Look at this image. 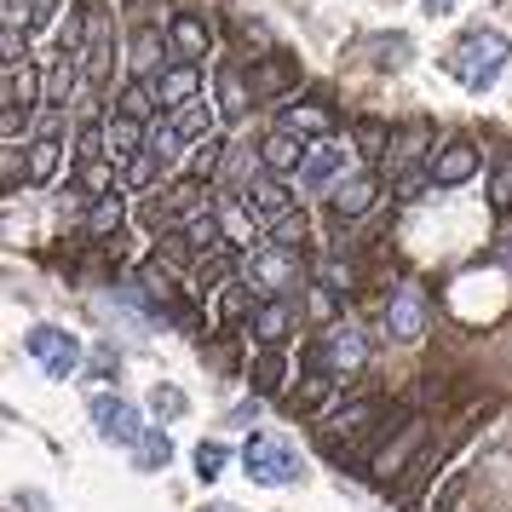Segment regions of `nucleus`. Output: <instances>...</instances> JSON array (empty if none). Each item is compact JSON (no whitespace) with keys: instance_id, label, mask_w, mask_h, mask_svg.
I'll list each match as a JSON object with an SVG mask.
<instances>
[{"instance_id":"f257e3e1","label":"nucleus","mask_w":512,"mask_h":512,"mask_svg":"<svg viewBox=\"0 0 512 512\" xmlns=\"http://www.w3.org/2000/svg\"><path fill=\"white\" fill-rule=\"evenodd\" d=\"M507 64H512V41L501 35V29H466L461 41L449 47V58H443V70L455 75L466 93H484V87H495Z\"/></svg>"},{"instance_id":"f03ea898","label":"nucleus","mask_w":512,"mask_h":512,"mask_svg":"<svg viewBox=\"0 0 512 512\" xmlns=\"http://www.w3.org/2000/svg\"><path fill=\"white\" fill-rule=\"evenodd\" d=\"M311 369L323 374V380H340V374H363L369 369V334L357 323H328L323 340L311 346Z\"/></svg>"},{"instance_id":"7ed1b4c3","label":"nucleus","mask_w":512,"mask_h":512,"mask_svg":"<svg viewBox=\"0 0 512 512\" xmlns=\"http://www.w3.org/2000/svg\"><path fill=\"white\" fill-rule=\"evenodd\" d=\"M242 472L254 478V484H294L300 478V455H294V443L277 438V432H254L248 449H242Z\"/></svg>"},{"instance_id":"20e7f679","label":"nucleus","mask_w":512,"mask_h":512,"mask_svg":"<svg viewBox=\"0 0 512 512\" xmlns=\"http://www.w3.org/2000/svg\"><path fill=\"white\" fill-rule=\"evenodd\" d=\"M24 351L52 374V380H75V374H81V340H75L70 328H29Z\"/></svg>"},{"instance_id":"39448f33","label":"nucleus","mask_w":512,"mask_h":512,"mask_svg":"<svg viewBox=\"0 0 512 512\" xmlns=\"http://www.w3.org/2000/svg\"><path fill=\"white\" fill-rule=\"evenodd\" d=\"M300 277H305L300 248H282V242H271V248H259V254L248 259V288H265V294H288Z\"/></svg>"},{"instance_id":"423d86ee","label":"nucleus","mask_w":512,"mask_h":512,"mask_svg":"<svg viewBox=\"0 0 512 512\" xmlns=\"http://www.w3.org/2000/svg\"><path fill=\"white\" fill-rule=\"evenodd\" d=\"M93 426H98V438L104 443H121V449H139L144 432H150V426L139 420V409L121 403V397H110V392L93 397Z\"/></svg>"},{"instance_id":"0eeeda50","label":"nucleus","mask_w":512,"mask_h":512,"mask_svg":"<svg viewBox=\"0 0 512 512\" xmlns=\"http://www.w3.org/2000/svg\"><path fill=\"white\" fill-rule=\"evenodd\" d=\"M386 328H392L397 340H420L426 328H432V305L420 294L415 282H397L392 300H386Z\"/></svg>"},{"instance_id":"6e6552de","label":"nucleus","mask_w":512,"mask_h":512,"mask_svg":"<svg viewBox=\"0 0 512 512\" xmlns=\"http://www.w3.org/2000/svg\"><path fill=\"white\" fill-rule=\"evenodd\" d=\"M374 420H380V397H357V403H346V409H334L323 426V443L340 455V443H357L363 432H369Z\"/></svg>"},{"instance_id":"1a4fd4ad","label":"nucleus","mask_w":512,"mask_h":512,"mask_svg":"<svg viewBox=\"0 0 512 512\" xmlns=\"http://www.w3.org/2000/svg\"><path fill=\"white\" fill-rule=\"evenodd\" d=\"M98 144H104V156H110V162H127L133 150H144V144H150V133H144L139 116L110 110V116H104V127H98Z\"/></svg>"},{"instance_id":"9d476101","label":"nucleus","mask_w":512,"mask_h":512,"mask_svg":"<svg viewBox=\"0 0 512 512\" xmlns=\"http://www.w3.org/2000/svg\"><path fill=\"white\" fill-rule=\"evenodd\" d=\"M236 202L254 213V219H277V225L294 213V196H288V185H282V179H248Z\"/></svg>"},{"instance_id":"9b49d317","label":"nucleus","mask_w":512,"mask_h":512,"mask_svg":"<svg viewBox=\"0 0 512 512\" xmlns=\"http://www.w3.org/2000/svg\"><path fill=\"white\" fill-rule=\"evenodd\" d=\"M150 93H156L162 110H185V104H196V93H202V70H196V64H173V70H162L150 81Z\"/></svg>"},{"instance_id":"f8f14e48","label":"nucleus","mask_w":512,"mask_h":512,"mask_svg":"<svg viewBox=\"0 0 512 512\" xmlns=\"http://www.w3.org/2000/svg\"><path fill=\"white\" fill-rule=\"evenodd\" d=\"M58 156H64V127H58V116H47L35 144H29V185H47L58 173Z\"/></svg>"},{"instance_id":"ddd939ff","label":"nucleus","mask_w":512,"mask_h":512,"mask_svg":"<svg viewBox=\"0 0 512 512\" xmlns=\"http://www.w3.org/2000/svg\"><path fill=\"white\" fill-rule=\"evenodd\" d=\"M35 87H41V75L29 70V64H24V70H18V64H6V121H0V127H6V139H18V110L29 116Z\"/></svg>"},{"instance_id":"4468645a","label":"nucleus","mask_w":512,"mask_h":512,"mask_svg":"<svg viewBox=\"0 0 512 512\" xmlns=\"http://www.w3.org/2000/svg\"><path fill=\"white\" fill-rule=\"evenodd\" d=\"M374 173L369 167H357V173H346V179H334V213L340 219H357V213H369L374 208Z\"/></svg>"},{"instance_id":"2eb2a0df","label":"nucleus","mask_w":512,"mask_h":512,"mask_svg":"<svg viewBox=\"0 0 512 512\" xmlns=\"http://www.w3.org/2000/svg\"><path fill=\"white\" fill-rule=\"evenodd\" d=\"M420 443H426V420H409V426H403V438L386 443V449L374 455V478H386V484H392V478H403V461L415 455Z\"/></svg>"},{"instance_id":"dca6fc26","label":"nucleus","mask_w":512,"mask_h":512,"mask_svg":"<svg viewBox=\"0 0 512 512\" xmlns=\"http://www.w3.org/2000/svg\"><path fill=\"white\" fill-rule=\"evenodd\" d=\"M472 173H478V150H472V144H443L438 156H432V179H438L443 190L449 185H466V179H472Z\"/></svg>"},{"instance_id":"f3484780","label":"nucleus","mask_w":512,"mask_h":512,"mask_svg":"<svg viewBox=\"0 0 512 512\" xmlns=\"http://www.w3.org/2000/svg\"><path fill=\"white\" fill-rule=\"evenodd\" d=\"M305 150H311V144H300V133L277 127L271 139L259 144V162L271 167V173H300V167H305Z\"/></svg>"},{"instance_id":"a211bd4d","label":"nucleus","mask_w":512,"mask_h":512,"mask_svg":"<svg viewBox=\"0 0 512 512\" xmlns=\"http://www.w3.org/2000/svg\"><path fill=\"white\" fill-rule=\"evenodd\" d=\"M300 179H305L311 190L328 185V179H346V144H311V150H305Z\"/></svg>"},{"instance_id":"6ab92c4d","label":"nucleus","mask_w":512,"mask_h":512,"mask_svg":"<svg viewBox=\"0 0 512 512\" xmlns=\"http://www.w3.org/2000/svg\"><path fill=\"white\" fill-rule=\"evenodd\" d=\"M288 328H294V305L282 300V294H271V300L254 311V340H259V346H282V340H288Z\"/></svg>"},{"instance_id":"aec40b11","label":"nucleus","mask_w":512,"mask_h":512,"mask_svg":"<svg viewBox=\"0 0 512 512\" xmlns=\"http://www.w3.org/2000/svg\"><path fill=\"white\" fill-rule=\"evenodd\" d=\"M167 41H173V52H179L185 64H196V58L208 52V24H202L196 12H173V24H167Z\"/></svg>"},{"instance_id":"412c9836","label":"nucleus","mask_w":512,"mask_h":512,"mask_svg":"<svg viewBox=\"0 0 512 512\" xmlns=\"http://www.w3.org/2000/svg\"><path fill=\"white\" fill-rule=\"evenodd\" d=\"M110 75V29H104V18H93L87 24V58H81V81L87 87H98Z\"/></svg>"},{"instance_id":"4be33fe9","label":"nucleus","mask_w":512,"mask_h":512,"mask_svg":"<svg viewBox=\"0 0 512 512\" xmlns=\"http://www.w3.org/2000/svg\"><path fill=\"white\" fill-rule=\"evenodd\" d=\"M282 127H288V133H311V139H317V133H334V110H328V104H288V110H282Z\"/></svg>"},{"instance_id":"5701e85b","label":"nucleus","mask_w":512,"mask_h":512,"mask_svg":"<svg viewBox=\"0 0 512 512\" xmlns=\"http://www.w3.org/2000/svg\"><path fill=\"white\" fill-rule=\"evenodd\" d=\"M162 52H173V41H162V29H139V35H133V75H139V81H156Z\"/></svg>"},{"instance_id":"b1692460","label":"nucleus","mask_w":512,"mask_h":512,"mask_svg":"<svg viewBox=\"0 0 512 512\" xmlns=\"http://www.w3.org/2000/svg\"><path fill=\"white\" fill-rule=\"evenodd\" d=\"M133 461H139V472H162V466L173 461V443H167V432H156V426H150V432H144V443L133 449Z\"/></svg>"},{"instance_id":"393cba45","label":"nucleus","mask_w":512,"mask_h":512,"mask_svg":"<svg viewBox=\"0 0 512 512\" xmlns=\"http://www.w3.org/2000/svg\"><path fill=\"white\" fill-rule=\"evenodd\" d=\"M219 162H225V139H219V133H208V139H202V150L190 156V179H196V185H202V179H213V173H219Z\"/></svg>"},{"instance_id":"a878e982","label":"nucleus","mask_w":512,"mask_h":512,"mask_svg":"<svg viewBox=\"0 0 512 512\" xmlns=\"http://www.w3.org/2000/svg\"><path fill=\"white\" fill-rule=\"evenodd\" d=\"M254 386L259 392H277L282 386V346H265V357L254 363Z\"/></svg>"},{"instance_id":"bb28decb","label":"nucleus","mask_w":512,"mask_h":512,"mask_svg":"<svg viewBox=\"0 0 512 512\" xmlns=\"http://www.w3.org/2000/svg\"><path fill=\"white\" fill-rule=\"evenodd\" d=\"M288 81H294V64L271 58V64H259L254 70V93H277V87H288Z\"/></svg>"},{"instance_id":"cd10ccee","label":"nucleus","mask_w":512,"mask_h":512,"mask_svg":"<svg viewBox=\"0 0 512 512\" xmlns=\"http://www.w3.org/2000/svg\"><path fill=\"white\" fill-rule=\"evenodd\" d=\"M150 409H156L162 420H179L190 409V397L179 392V386H156V392H150Z\"/></svg>"},{"instance_id":"c85d7f7f","label":"nucleus","mask_w":512,"mask_h":512,"mask_svg":"<svg viewBox=\"0 0 512 512\" xmlns=\"http://www.w3.org/2000/svg\"><path fill=\"white\" fill-rule=\"evenodd\" d=\"M403 58H409V35H380V41H374V64H403Z\"/></svg>"},{"instance_id":"c756f323","label":"nucleus","mask_w":512,"mask_h":512,"mask_svg":"<svg viewBox=\"0 0 512 512\" xmlns=\"http://www.w3.org/2000/svg\"><path fill=\"white\" fill-rule=\"evenodd\" d=\"M219 472H225V449H219V443H202V449H196V478L213 484Z\"/></svg>"},{"instance_id":"7c9ffc66","label":"nucleus","mask_w":512,"mask_h":512,"mask_svg":"<svg viewBox=\"0 0 512 512\" xmlns=\"http://www.w3.org/2000/svg\"><path fill=\"white\" fill-rule=\"evenodd\" d=\"M489 208H495V213H512V156L501 162V173H495V190H489Z\"/></svg>"},{"instance_id":"2f4dec72","label":"nucleus","mask_w":512,"mask_h":512,"mask_svg":"<svg viewBox=\"0 0 512 512\" xmlns=\"http://www.w3.org/2000/svg\"><path fill=\"white\" fill-rule=\"evenodd\" d=\"M219 110H225V116H242V110H248V98H242V87H236V70H225L219 75Z\"/></svg>"},{"instance_id":"473e14b6","label":"nucleus","mask_w":512,"mask_h":512,"mask_svg":"<svg viewBox=\"0 0 512 512\" xmlns=\"http://www.w3.org/2000/svg\"><path fill=\"white\" fill-rule=\"evenodd\" d=\"M110 225H121V202L116 196H98V208L87 213V231H110Z\"/></svg>"},{"instance_id":"72a5a7b5","label":"nucleus","mask_w":512,"mask_h":512,"mask_svg":"<svg viewBox=\"0 0 512 512\" xmlns=\"http://www.w3.org/2000/svg\"><path fill=\"white\" fill-rule=\"evenodd\" d=\"M271 242H282V248H300V242H305V213H288V219L277 225V236H271Z\"/></svg>"},{"instance_id":"f704fd0d","label":"nucleus","mask_w":512,"mask_h":512,"mask_svg":"<svg viewBox=\"0 0 512 512\" xmlns=\"http://www.w3.org/2000/svg\"><path fill=\"white\" fill-rule=\"evenodd\" d=\"M52 18V0H29V24L24 29H41Z\"/></svg>"},{"instance_id":"c9c22d12","label":"nucleus","mask_w":512,"mask_h":512,"mask_svg":"<svg viewBox=\"0 0 512 512\" xmlns=\"http://www.w3.org/2000/svg\"><path fill=\"white\" fill-rule=\"evenodd\" d=\"M24 58V41H18V24H6V64H18Z\"/></svg>"},{"instance_id":"e433bc0d","label":"nucleus","mask_w":512,"mask_h":512,"mask_svg":"<svg viewBox=\"0 0 512 512\" xmlns=\"http://www.w3.org/2000/svg\"><path fill=\"white\" fill-rule=\"evenodd\" d=\"M426 12H432V18H443V12H455V0H426Z\"/></svg>"},{"instance_id":"4c0bfd02","label":"nucleus","mask_w":512,"mask_h":512,"mask_svg":"<svg viewBox=\"0 0 512 512\" xmlns=\"http://www.w3.org/2000/svg\"><path fill=\"white\" fill-rule=\"evenodd\" d=\"M208 512H236V507H208Z\"/></svg>"},{"instance_id":"58836bf2","label":"nucleus","mask_w":512,"mask_h":512,"mask_svg":"<svg viewBox=\"0 0 512 512\" xmlns=\"http://www.w3.org/2000/svg\"><path fill=\"white\" fill-rule=\"evenodd\" d=\"M139 6H150V0H139Z\"/></svg>"}]
</instances>
